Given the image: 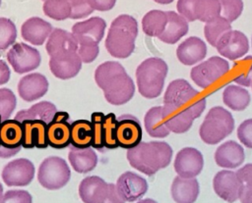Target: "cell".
<instances>
[{
	"mask_svg": "<svg viewBox=\"0 0 252 203\" xmlns=\"http://www.w3.org/2000/svg\"><path fill=\"white\" fill-rule=\"evenodd\" d=\"M8 62L18 74H25L35 70L40 64L39 52L23 42L16 43L7 53Z\"/></svg>",
	"mask_w": 252,
	"mask_h": 203,
	"instance_id": "cell-9",
	"label": "cell"
},
{
	"mask_svg": "<svg viewBox=\"0 0 252 203\" xmlns=\"http://www.w3.org/2000/svg\"><path fill=\"white\" fill-rule=\"evenodd\" d=\"M204 167V158L202 153L193 147L181 149L174 160V170L181 178H195Z\"/></svg>",
	"mask_w": 252,
	"mask_h": 203,
	"instance_id": "cell-13",
	"label": "cell"
},
{
	"mask_svg": "<svg viewBox=\"0 0 252 203\" xmlns=\"http://www.w3.org/2000/svg\"><path fill=\"white\" fill-rule=\"evenodd\" d=\"M104 115L101 112H94L91 117V124L93 128V139L92 144L95 149L101 150L104 147L103 137H102V125H103Z\"/></svg>",
	"mask_w": 252,
	"mask_h": 203,
	"instance_id": "cell-42",
	"label": "cell"
},
{
	"mask_svg": "<svg viewBox=\"0 0 252 203\" xmlns=\"http://www.w3.org/2000/svg\"><path fill=\"white\" fill-rule=\"evenodd\" d=\"M52 32V25L38 17L28 19L21 27V33L25 40L33 45H41Z\"/></svg>",
	"mask_w": 252,
	"mask_h": 203,
	"instance_id": "cell-24",
	"label": "cell"
},
{
	"mask_svg": "<svg viewBox=\"0 0 252 203\" xmlns=\"http://www.w3.org/2000/svg\"><path fill=\"white\" fill-rule=\"evenodd\" d=\"M199 0H178L177 11L189 22H194L196 19V10Z\"/></svg>",
	"mask_w": 252,
	"mask_h": 203,
	"instance_id": "cell-46",
	"label": "cell"
},
{
	"mask_svg": "<svg viewBox=\"0 0 252 203\" xmlns=\"http://www.w3.org/2000/svg\"><path fill=\"white\" fill-rule=\"evenodd\" d=\"M23 126V142L25 148H46L48 146L46 137L47 124L41 120H25Z\"/></svg>",
	"mask_w": 252,
	"mask_h": 203,
	"instance_id": "cell-20",
	"label": "cell"
},
{
	"mask_svg": "<svg viewBox=\"0 0 252 203\" xmlns=\"http://www.w3.org/2000/svg\"><path fill=\"white\" fill-rule=\"evenodd\" d=\"M106 24L99 17H93L83 22L76 23L72 26L79 45H98L104 35Z\"/></svg>",
	"mask_w": 252,
	"mask_h": 203,
	"instance_id": "cell-11",
	"label": "cell"
},
{
	"mask_svg": "<svg viewBox=\"0 0 252 203\" xmlns=\"http://www.w3.org/2000/svg\"><path fill=\"white\" fill-rule=\"evenodd\" d=\"M71 7V19L86 18L94 12L88 0H68Z\"/></svg>",
	"mask_w": 252,
	"mask_h": 203,
	"instance_id": "cell-45",
	"label": "cell"
},
{
	"mask_svg": "<svg viewBox=\"0 0 252 203\" xmlns=\"http://www.w3.org/2000/svg\"><path fill=\"white\" fill-rule=\"evenodd\" d=\"M44 1H45V0H44Z\"/></svg>",
	"mask_w": 252,
	"mask_h": 203,
	"instance_id": "cell-60",
	"label": "cell"
},
{
	"mask_svg": "<svg viewBox=\"0 0 252 203\" xmlns=\"http://www.w3.org/2000/svg\"><path fill=\"white\" fill-rule=\"evenodd\" d=\"M144 123L147 132L152 137H166L170 132V130L168 129L163 121V113L161 106L151 108L145 115Z\"/></svg>",
	"mask_w": 252,
	"mask_h": 203,
	"instance_id": "cell-31",
	"label": "cell"
},
{
	"mask_svg": "<svg viewBox=\"0 0 252 203\" xmlns=\"http://www.w3.org/2000/svg\"><path fill=\"white\" fill-rule=\"evenodd\" d=\"M241 181L239 200L241 203H252V164H246L236 172Z\"/></svg>",
	"mask_w": 252,
	"mask_h": 203,
	"instance_id": "cell-38",
	"label": "cell"
},
{
	"mask_svg": "<svg viewBox=\"0 0 252 203\" xmlns=\"http://www.w3.org/2000/svg\"><path fill=\"white\" fill-rule=\"evenodd\" d=\"M116 187L125 201L133 202L145 195L148 190V182L133 172H125L118 178Z\"/></svg>",
	"mask_w": 252,
	"mask_h": 203,
	"instance_id": "cell-16",
	"label": "cell"
},
{
	"mask_svg": "<svg viewBox=\"0 0 252 203\" xmlns=\"http://www.w3.org/2000/svg\"><path fill=\"white\" fill-rule=\"evenodd\" d=\"M77 53L83 63H91L96 59L99 48L98 45H79Z\"/></svg>",
	"mask_w": 252,
	"mask_h": 203,
	"instance_id": "cell-49",
	"label": "cell"
},
{
	"mask_svg": "<svg viewBox=\"0 0 252 203\" xmlns=\"http://www.w3.org/2000/svg\"><path fill=\"white\" fill-rule=\"evenodd\" d=\"M17 37L15 24L7 18H0V50H5L11 46Z\"/></svg>",
	"mask_w": 252,
	"mask_h": 203,
	"instance_id": "cell-41",
	"label": "cell"
},
{
	"mask_svg": "<svg viewBox=\"0 0 252 203\" xmlns=\"http://www.w3.org/2000/svg\"><path fill=\"white\" fill-rule=\"evenodd\" d=\"M167 71L166 63L160 58L151 57L143 61L136 70V79L140 94L148 99L159 96Z\"/></svg>",
	"mask_w": 252,
	"mask_h": 203,
	"instance_id": "cell-5",
	"label": "cell"
},
{
	"mask_svg": "<svg viewBox=\"0 0 252 203\" xmlns=\"http://www.w3.org/2000/svg\"><path fill=\"white\" fill-rule=\"evenodd\" d=\"M10 75H11V72L9 67L4 61L0 60V85L8 82L10 78Z\"/></svg>",
	"mask_w": 252,
	"mask_h": 203,
	"instance_id": "cell-52",
	"label": "cell"
},
{
	"mask_svg": "<svg viewBox=\"0 0 252 203\" xmlns=\"http://www.w3.org/2000/svg\"><path fill=\"white\" fill-rule=\"evenodd\" d=\"M137 203H158V202H156L155 200H153V199H150V198H148V199H143V200H140V201H138Z\"/></svg>",
	"mask_w": 252,
	"mask_h": 203,
	"instance_id": "cell-54",
	"label": "cell"
},
{
	"mask_svg": "<svg viewBox=\"0 0 252 203\" xmlns=\"http://www.w3.org/2000/svg\"><path fill=\"white\" fill-rule=\"evenodd\" d=\"M154 1L158 4H170L171 2H173V0H154Z\"/></svg>",
	"mask_w": 252,
	"mask_h": 203,
	"instance_id": "cell-55",
	"label": "cell"
},
{
	"mask_svg": "<svg viewBox=\"0 0 252 203\" xmlns=\"http://www.w3.org/2000/svg\"><path fill=\"white\" fill-rule=\"evenodd\" d=\"M94 10L105 12L111 10L116 3V0H88Z\"/></svg>",
	"mask_w": 252,
	"mask_h": 203,
	"instance_id": "cell-50",
	"label": "cell"
},
{
	"mask_svg": "<svg viewBox=\"0 0 252 203\" xmlns=\"http://www.w3.org/2000/svg\"><path fill=\"white\" fill-rule=\"evenodd\" d=\"M229 72V64L226 60L214 56L205 62L195 66L191 70L192 80L201 88L207 89Z\"/></svg>",
	"mask_w": 252,
	"mask_h": 203,
	"instance_id": "cell-8",
	"label": "cell"
},
{
	"mask_svg": "<svg viewBox=\"0 0 252 203\" xmlns=\"http://www.w3.org/2000/svg\"><path fill=\"white\" fill-rule=\"evenodd\" d=\"M72 146L77 148H87L92 144L93 128L92 124L88 120H77L71 124Z\"/></svg>",
	"mask_w": 252,
	"mask_h": 203,
	"instance_id": "cell-32",
	"label": "cell"
},
{
	"mask_svg": "<svg viewBox=\"0 0 252 203\" xmlns=\"http://www.w3.org/2000/svg\"><path fill=\"white\" fill-rule=\"evenodd\" d=\"M206 108V97L194 89L191 84L178 78L171 81L163 96V121L174 133L189 130L193 121L199 118Z\"/></svg>",
	"mask_w": 252,
	"mask_h": 203,
	"instance_id": "cell-1",
	"label": "cell"
},
{
	"mask_svg": "<svg viewBox=\"0 0 252 203\" xmlns=\"http://www.w3.org/2000/svg\"><path fill=\"white\" fill-rule=\"evenodd\" d=\"M94 79L106 101L112 105H123L134 95V82L118 62L107 61L99 65L94 72Z\"/></svg>",
	"mask_w": 252,
	"mask_h": 203,
	"instance_id": "cell-2",
	"label": "cell"
},
{
	"mask_svg": "<svg viewBox=\"0 0 252 203\" xmlns=\"http://www.w3.org/2000/svg\"><path fill=\"white\" fill-rule=\"evenodd\" d=\"M216 47L221 56L229 60H237L248 52L249 42L243 32L231 29L220 37Z\"/></svg>",
	"mask_w": 252,
	"mask_h": 203,
	"instance_id": "cell-14",
	"label": "cell"
},
{
	"mask_svg": "<svg viewBox=\"0 0 252 203\" xmlns=\"http://www.w3.org/2000/svg\"><path fill=\"white\" fill-rule=\"evenodd\" d=\"M245 159L242 146L233 140L220 144L215 153V161L221 168L234 169L239 167Z\"/></svg>",
	"mask_w": 252,
	"mask_h": 203,
	"instance_id": "cell-23",
	"label": "cell"
},
{
	"mask_svg": "<svg viewBox=\"0 0 252 203\" xmlns=\"http://www.w3.org/2000/svg\"><path fill=\"white\" fill-rule=\"evenodd\" d=\"M238 139L246 147L252 148V119L242 122L237 128Z\"/></svg>",
	"mask_w": 252,
	"mask_h": 203,
	"instance_id": "cell-48",
	"label": "cell"
},
{
	"mask_svg": "<svg viewBox=\"0 0 252 203\" xmlns=\"http://www.w3.org/2000/svg\"><path fill=\"white\" fill-rule=\"evenodd\" d=\"M167 23L166 12L160 10H152L148 12L142 20L143 31L149 36L158 37Z\"/></svg>",
	"mask_w": 252,
	"mask_h": 203,
	"instance_id": "cell-34",
	"label": "cell"
},
{
	"mask_svg": "<svg viewBox=\"0 0 252 203\" xmlns=\"http://www.w3.org/2000/svg\"><path fill=\"white\" fill-rule=\"evenodd\" d=\"M233 80L243 86L252 84V56H247L245 59L234 64Z\"/></svg>",
	"mask_w": 252,
	"mask_h": 203,
	"instance_id": "cell-39",
	"label": "cell"
},
{
	"mask_svg": "<svg viewBox=\"0 0 252 203\" xmlns=\"http://www.w3.org/2000/svg\"><path fill=\"white\" fill-rule=\"evenodd\" d=\"M234 128L232 115L220 106L213 107L205 117L199 133L201 139L210 145L217 144L229 135Z\"/></svg>",
	"mask_w": 252,
	"mask_h": 203,
	"instance_id": "cell-6",
	"label": "cell"
},
{
	"mask_svg": "<svg viewBox=\"0 0 252 203\" xmlns=\"http://www.w3.org/2000/svg\"><path fill=\"white\" fill-rule=\"evenodd\" d=\"M213 186L218 196L228 203H233L239 199L241 181L236 173L232 171L222 170L218 172L213 179Z\"/></svg>",
	"mask_w": 252,
	"mask_h": 203,
	"instance_id": "cell-15",
	"label": "cell"
},
{
	"mask_svg": "<svg viewBox=\"0 0 252 203\" xmlns=\"http://www.w3.org/2000/svg\"><path fill=\"white\" fill-rule=\"evenodd\" d=\"M251 40H252V38H251Z\"/></svg>",
	"mask_w": 252,
	"mask_h": 203,
	"instance_id": "cell-59",
	"label": "cell"
},
{
	"mask_svg": "<svg viewBox=\"0 0 252 203\" xmlns=\"http://www.w3.org/2000/svg\"><path fill=\"white\" fill-rule=\"evenodd\" d=\"M0 203H32V196L26 190H8Z\"/></svg>",
	"mask_w": 252,
	"mask_h": 203,
	"instance_id": "cell-47",
	"label": "cell"
},
{
	"mask_svg": "<svg viewBox=\"0 0 252 203\" xmlns=\"http://www.w3.org/2000/svg\"><path fill=\"white\" fill-rule=\"evenodd\" d=\"M42 10L47 17L55 21L66 20L71 15V7L68 0H45Z\"/></svg>",
	"mask_w": 252,
	"mask_h": 203,
	"instance_id": "cell-36",
	"label": "cell"
},
{
	"mask_svg": "<svg viewBox=\"0 0 252 203\" xmlns=\"http://www.w3.org/2000/svg\"><path fill=\"white\" fill-rule=\"evenodd\" d=\"M0 5H1V0H0Z\"/></svg>",
	"mask_w": 252,
	"mask_h": 203,
	"instance_id": "cell-58",
	"label": "cell"
},
{
	"mask_svg": "<svg viewBox=\"0 0 252 203\" xmlns=\"http://www.w3.org/2000/svg\"><path fill=\"white\" fill-rule=\"evenodd\" d=\"M229 30H231L230 23L220 16L208 22L204 26V33L207 41L215 47L217 46L220 37Z\"/></svg>",
	"mask_w": 252,
	"mask_h": 203,
	"instance_id": "cell-35",
	"label": "cell"
},
{
	"mask_svg": "<svg viewBox=\"0 0 252 203\" xmlns=\"http://www.w3.org/2000/svg\"><path fill=\"white\" fill-rule=\"evenodd\" d=\"M16 96L9 88H0V115L2 121L9 119L16 107Z\"/></svg>",
	"mask_w": 252,
	"mask_h": 203,
	"instance_id": "cell-43",
	"label": "cell"
},
{
	"mask_svg": "<svg viewBox=\"0 0 252 203\" xmlns=\"http://www.w3.org/2000/svg\"><path fill=\"white\" fill-rule=\"evenodd\" d=\"M199 195V182L195 178L176 177L171 184V196L176 203H194Z\"/></svg>",
	"mask_w": 252,
	"mask_h": 203,
	"instance_id": "cell-25",
	"label": "cell"
},
{
	"mask_svg": "<svg viewBox=\"0 0 252 203\" xmlns=\"http://www.w3.org/2000/svg\"><path fill=\"white\" fill-rule=\"evenodd\" d=\"M221 12L220 0H199L196 10V19L208 23L218 17Z\"/></svg>",
	"mask_w": 252,
	"mask_h": 203,
	"instance_id": "cell-37",
	"label": "cell"
},
{
	"mask_svg": "<svg viewBox=\"0 0 252 203\" xmlns=\"http://www.w3.org/2000/svg\"><path fill=\"white\" fill-rule=\"evenodd\" d=\"M71 172L67 162L57 156L44 159L37 172L39 183L46 189L55 190L63 187L70 179Z\"/></svg>",
	"mask_w": 252,
	"mask_h": 203,
	"instance_id": "cell-7",
	"label": "cell"
},
{
	"mask_svg": "<svg viewBox=\"0 0 252 203\" xmlns=\"http://www.w3.org/2000/svg\"><path fill=\"white\" fill-rule=\"evenodd\" d=\"M142 127L137 118L125 114L117 118L116 141L118 146L130 149L137 146L142 140Z\"/></svg>",
	"mask_w": 252,
	"mask_h": 203,
	"instance_id": "cell-12",
	"label": "cell"
},
{
	"mask_svg": "<svg viewBox=\"0 0 252 203\" xmlns=\"http://www.w3.org/2000/svg\"><path fill=\"white\" fill-rule=\"evenodd\" d=\"M48 89L46 77L39 74H30L22 77L18 83V92L25 101H33L42 97Z\"/></svg>",
	"mask_w": 252,
	"mask_h": 203,
	"instance_id": "cell-19",
	"label": "cell"
},
{
	"mask_svg": "<svg viewBox=\"0 0 252 203\" xmlns=\"http://www.w3.org/2000/svg\"><path fill=\"white\" fill-rule=\"evenodd\" d=\"M103 203H125V200L117 190L116 184L108 183V194Z\"/></svg>",
	"mask_w": 252,
	"mask_h": 203,
	"instance_id": "cell-51",
	"label": "cell"
},
{
	"mask_svg": "<svg viewBox=\"0 0 252 203\" xmlns=\"http://www.w3.org/2000/svg\"><path fill=\"white\" fill-rule=\"evenodd\" d=\"M166 25L162 33L158 38L164 43L174 44L188 32V23L184 17L173 11L166 12Z\"/></svg>",
	"mask_w": 252,
	"mask_h": 203,
	"instance_id": "cell-26",
	"label": "cell"
},
{
	"mask_svg": "<svg viewBox=\"0 0 252 203\" xmlns=\"http://www.w3.org/2000/svg\"><path fill=\"white\" fill-rule=\"evenodd\" d=\"M23 142L22 123L14 120L2 121L0 125V145L5 148H19Z\"/></svg>",
	"mask_w": 252,
	"mask_h": 203,
	"instance_id": "cell-29",
	"label": "cell"
},
{
	"mask_svg": "<svg viewBox=\"0 0 252 203\" xmlns=\"http://www.w3.org/2000/svg\"><path fill=\"white\" fill-rule=\"evenodd\" d=\"M79 194L85 203H103L108 194V183L96 176L87 177L80 183Z\"/></svg>",
	"mask_w": 252,
	"mask_h": 203,
	"instance_id": "cell-21",
	"label": "cell"
},
{
	"mask_svg": "<svg viewBox=\"0 0 252 203\" xmlns=\"http://www.w3.org/2000/svg\"><path fill=\"white\" fill-rule=\"evenodd\" d=\"M21 147L19 148H5L0 145V158H10L12 156H15L18 152H20Z\"/></svg>",
	"mask_w": 252,
	"mask_h": 203,
	"instance_id": "cell-53",
	"label": "cell"
},
{
	"mask_svg": "<svg viewBox=\"0 0 252 203\" xmlns=\"http://www.w3.org/2000/svg\"><path fill=\"white\" fill-rule=\"evenodd\" d=\"M172 158V149L164 141L140 142L128 149L127 159L130 165L147 176H153L167 167Z\"/></svg>",
	"mask_w": 252,
	"mask_h": 203,
	"instance_id": "cell-3",
	"label": "cell"
},
{
	"mask_svg": "<svg viewBox=\"0 0 252 203\" xmlns=\"http://www.w3.org/2000/svg\"><path fill=\"white\" fill-rule=\"evenodd\" d=\"M251 85H252V84H251Z\"/></svg>",
	"mask_w": 252,
	"mask_h": 203,
	"instance_id": "cell-61",
	"label": "cell"
},
{
	"mask_svg": "<svg viewBox=\"0 0 252 203\" xmlns=\"http://www.w3.org/2000/svg\"><path fill=\"white\" fill-rule=\"evenodd\" d=\"M221 5V15L229 23L235 21L243 11L242 0H220Z\"/></svg>",
	"mask_w": 252,
	"mask_h": 203,
	"instance_id": "cell-44",
	"label": "cell"
},
{
	"mask_svg": "<svg viewBox=\"0 0 252 203\" xmlns=\"http://www.w3.org/2000/svg\"><path fill=\"white\" fill-rule=\"evenodd\" d=\"M56 112V107L53 103L41 101L29 109L19 111L15 116V119L21 123L25 120H41L46 124H49Z\"/></svg>",
	"mask_w": 252,
	"mask_h": 203,
	"instance_id": "cell-30",
	"label": "cell"
},
{
	"mask_svg": "<svg viewBox=\"0 0 252 203\" xmlns=\"http://www.w3.org/2000/svg\"><path fill=\"white\" fill-rule=\"evenodd\" d=\"M137 35L138 23L136 19L130 15H120L112 21L109 26L105 48L115 58H128L135 49Z\"/></svg>",
	"mask_w": 252,
	"mask_h": 203,
	"instance_id": "cell-4",
	"label": "cell"
},
{
	"mask_svg": "<svg viewBox=\"0 0 252 203\" xmlns=\"http://www.w3.org/2000/svg\"><path fill=\"white\" fill-rule=\"evenodd\" d=\"M2 196H3V186H2V184L0 183V199L2 198Z\"/></svg>",
	"mask_w": 252,
	"mask_h": 203,
	"instance_id": "cell-56",
	"label": "cell"
},
{
	"mask_svg": "<svg viewBox=\"0 0 252 203\" xmlns=\"http://www.w3.org/2000/svg\"><path fill=\"white\" fill-rule=\"evenodd\" d=\"M222 100L231 110L242 111L250 103V94L247 89L236 85H228L222 92Z\"/></svg>",
	"mask_w": 252,
	"mask_h": 203,
	"instance_id": "cell-33",
	"label": "cell"
},
{
	"mask_svg": "<svg viewBox=\"0 0 252 203\" xmlns=\"http://www.w3.org/2000/svg\"><path fill=\"white\" fill-rule=\"evenodd\" d=\"M82 60L77 52L50 57L49 69L58 78L68 79L78 75L82 68Z\"/></svg>",
	"mask_w": 252,
	"mask_h": 203,
	"instance_id": "cell-18",
	"label": "cell"
},
{
	"mask_svg": "<svg viewBox=\"0 0 252 203\" xmlns=\"http://www.w3.org/2000/svg\"><path fill=\"white\" fill-rule=\"evenodd\" d=\"M68 158L73 169L81 174L93 171L97 164V156L90 147L77 148L72 146Z\"/></svg>",
	"mask_w": 252,
	"mask_h": 203,
	"instance_id": "cell-28",
	"label": "cell"
},
{
	"mask_svg": "<svg viewBox=\"0 0 252 203\" xmlns=\"http://www.w3.org/2000/svg\"><path fill=\"white\" fill-rule=\"evenodd\" d=\"M33 177L34 166L26 158L13 160L2 170V179L8 186L28 185Z\"/></svg>",
	"mask_w": 252,
	"mask_h": 203,
	"instance_id": "cell-10",
	"label": "cell"
},
{
	"mask_svg": "<svg viewBox=\"0 0 252 203\" xmlns=\"http://www.w3.org/2000/svg\"><path fill=\"white\" fill-rule=\"evenodd\" d=\"M1 123H2V118H1V115H0V125H1Z\"/></svg>",
	"mask_w": 252,
	"mask_h": 203,
	"instance_id": "cell-57",
	"label": "cell"
},
{
	"mask_svg": "<svg viewBox=\"0 0 252 203\" xmlns=\"http://www.w3.org/2000/svg\"><path fill=\"white\" fill-rule=\"evenodd\" d=\"M176 55L183 65L192 66L206 57V43L199 37L190 36L178 45Z\"/></svg>",
	"mask_w": 252,
	"mask_h": 203,
	"instance_id": "cell-22",
	"label": "cell"
},
{
	"mask_svg": "<svg viewBox=\"0 0 252 203\" xmlns=\"http://www.w3.org/2000/svg\"><path fill=\"white\" fill-rule=\"evenodd\" d=\"M116 124L117 118L113 113H108L107 115H104L102 125V137L104 147L108 149H114L118 147L116 141Z\"/></svg>",
	"mask_w": 252,
	"mask_h": 203,
	"instance_id": "cell-40",
	"label": "cell"
},
{
	"mask_svg": "<svg viewBox=\"0 0 252 203\" xmlns=\"http://www.w3.org/2000/svg\"><path fill=\"white\" fill-rule=\"evenodd\" d=\"M71 124L68 121L53 120L47 124L46 137L48 145L53 148L61 149L71 144Z\"/></svg>",
	"mask_w": 252,
	"mask_h": 203,
	"instance_id": "cell-27",
	"label": "cell"
},
{
	"mask_svg": "<svg viewBox=\"0 0 252 203\" xmlns=\"http://www.w3.org/2000/svg\"><path fill=\"white\" fill-rule=\"evenodd\" d=\"M46 51L50 57L60 56L78 51V41L72 32L61 28H55L48 36Z\"/></svg>",
	"mask_w": 252,
	"mask_h": 203,
	"instance_id": "cell-17",
	"label": "cell"
}]
</instances>
